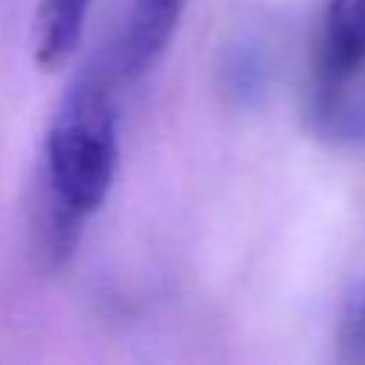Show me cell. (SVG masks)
Here are the masks:
<instances>
[{
    "label": "cell",
    "instance_id": "obj_1",
    "mask_svg": "<svg viewBox=\"0 0 365 365\" xmlns=\"http://www.w3.org/2000/svg\"><path fill=\"white\" fill-rule=\"evenodd\" d=\"M117 151L111 88L100 71H88L68 88L46 134V194L37 220V251L48 265L71 257L86 220L106 202Z\"/></svg>",
    "mask_w": 365,
    "mask_h": 365
},
{
    "label": "cell",
    "instance_id": "obj_2",
    "mask_svg": "<svg viewBox=\"0 0 365 365\" xmlns=\"http://www.w3.org/2000/svg\"><path fill=\"white\" fill-rule=\"evenodd\" d=\"M365 71V0H331L317 43V94L336 91Z\"/></svg>",
    "mask_w": 365,
    "mask_h": 365
},
{
    "label": "cell",
    "instance_id": "obj_3",
    "mask_svg": "<svg viewBox=\"0 0 365 365\" xmlns=\"http://www.w3.org/2000/svg\"><path fill=\"white\" fill-rule=\"evenodd\" d=\"M182 9L185 0H134L120 48V68L125 77H140L165 51Z\"/></svg>",
    "mask_w": 365,
    "mask_h": 365
},
{
    "label": "cell",
    "instance_id": "obj_4",
    "mask_svg": "<svg viewBox=\"0 0 365 365\" xmlns=\"http://www.w3.org/2000/svg\"><path fill=\"white\" fill-rule=\"evenodd\" d=\"M91 0H40L34 20V60L43 71L63 66L80 46Z\"/></svg>",
    "mask_w": 365,
    "mask_h": 365
},
{
    "label": "cell",
    "instance_id": "obj_5",
    "mask_svg": "<svg viewBox=\"0 0 365 365\" xmlns=\"http://www.w3.org/2000/svg\"><path fill=\"white\" fill-rule=\"evenodd\" d=\"M228 74H231V88L240 91V94H254L259 88V80H262L259 60L254 54H248V51H242V54H237L231 60Z\"/></svg>",
    "mask_w": 365,
    "mask_h": 365
}]
</instances>
